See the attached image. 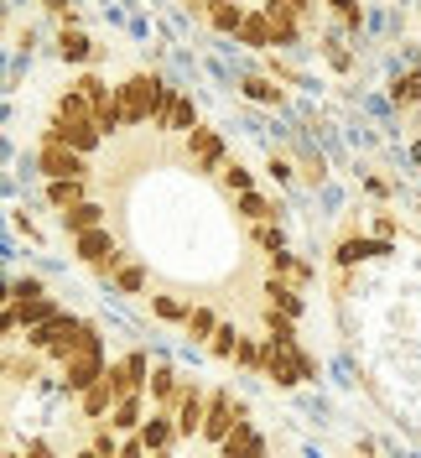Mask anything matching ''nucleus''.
<instances>
[{"label": "nucleus", "instance_id": "obj_1", "mask_svg": "<svg viewBox=\"0 0 421 458\" xmlns=\"http://www.w3.org/2000/svg\"><path fill=\"white\" fill-rule=\"evenodd\" d=\"M172 84L162 79H151V73H131L125 84H114V105H120V120H125V131H146V125H156V114L167 105Z\"/></svg>", "mask_w": 421, "mask_h": 458}, {"label": "nucleus", "instance_id": "obj_2", "mask_svg": "<svg viewBox=\"0 0 421 458\" xmlns=\"http://www.w3.org/2000/svg\"><path fill=\"white\" fill-rule=\"evenodd\" d=\"M99 375H105V334L84 318V328H79V349L63 360V391L79 396V391H88Z\"/></svg>", "mask_w": 421, "mask_h": 458}, {"label": "nucleus", "instance_id": "obj_3", "mask_svg": "<svg viewBox=\"0 0 421 458\" xmlns=\"http://www.w3.org/2000/svg\"><path fill=\"white\" fill-rule=\"evenodd\" d=\"M73 256L84 260L94 276H110L114 266L131 256V250H120V245H114L110 225H94V229H84V234H73Z\"/></svg>", "mask_w": 421, "mask_h": 458}, {"label": "nucleus", "instance_id": "obj_4", "mask_svg": "<svg viewBox=\"0 0 421 458\" xmlns=\"http://www.w3.org/2000/svg\"><path fill=\"white\" fill-rule=\"evenodd\" d=\"M240 417H245V406L229 396V391H214V396H203V428H198V432H203L208 443H219Z\"/></svg>", "mask_w": 421, "mask_h": 458}, {"label": "nucleus", "instance_id": "obj_5", "mask_svg": "<svg viewBox=\"0 0 421 458\" xmlns=\"http://www.w3.org/2000/svg\"><path fill=\"white\" fill-rule=\"evenodd\" d=\"M146 370H151V360H146L140 349H131L125 360L105 365V386L114 391V401H120V396H136L140 386H146Z\"/></svg>", "mask_w": 421, "mask_h": 458}, {"label": "nucleus", "instance_id": "obj_6", "mask_svg": "<svg viewBox=\"0 0 421 458\" xmlns=\"http://www.w3.org/2000/svg\"><path fill=\"white\" fill-rule=\"evenodd\" d=\"M182 146H188V162H193V172H214L229 157L224 136H219V131H208V125H193V131L182 136Z\"/></svg>", "mask_w": 421, "mask_h": 458}, {"label": "nucleus", "instance_id": "obj_7", "mask_svg": "<svg viewBox=\"0 0 421 458\" xmlns=\"http://www.w3.org/2000/svg\"><path fill=\"white\" fill-rule=\"evenodd\" d=\"M37 172H42L47 182H53V177H88V157H79V151H68V146H57V141H42Z\"/></svg>", "mask_w": 421, "mask_h": 458}, {"label": "nucleus", "instance_id": "obj_8", "mask_svg": "<svg viewBox=\"0 0 421 458\" xmlns=\"http://www.w3.org/2000/svg\"><path fill=\"white\" fill-rule=\"evenodd\" d=\"M172 428H177V437H193V432L203 428V391H198V380H177Z\"/></svg>", "mask_w": 421, "mask_h": 458}, {"label": "nucleus", "instance_id": "obj_9", "mask_svg": "<svg viewBox=\"0 0 421 458\" xmlns=\"http://www.w3.org/2000/svg\"><path fill=\"white\" fill-rule=\"evenodd\" d=\"M219 458H265V443H260V437H255V428L240 417V422L219 437Z\"/></svg>", "mask_w": 421, "mask_h": 458}, {"label": "nucleus", "instance_id": "obj_10", "mask_svg": "<svg viewBox=\"0 0 421 458\" xmlns=\"http://www.w3.org/2000/svg\"><path fill=\"white\" fill-rule=\"evenodd\" d=\"M110 214H105V203L99 199H79L73 208H57V225L68 229V234H84V229H94V225H105Z\"/></svg>", "mask_w": 421, "mask_h": 458}, {"label": "nucleus", "instance_id": "obj_11", "mask_svg": "<svg viewBox=\"0 0 421 458\" xmlns=\"http://www.w3.org/2000/svg\"><path fill=\"white\" fill-rule=\"evenodd\" d=\"M136 437L146 443V454H167L172 437H177V428H172V411H156V417H146L136 428Z\"/></svg>", "mask_w": 421, "mask_h": 458}, {"label": "nucleus", "instance_id": "obj_12", "mask_svg": "<svg viewBox=\"0 0 421 458\" xmlns=\"http://www.w3.org/2000/svg\"><path fill=\"white\" fill-rule=\"evenodd\" d=\"M240 219L245 225H281V203L265 199V193H255V188H245L240 193Z\"/></svg>", "mask_w": 421, "mask_h": 458}, {"label": "nucleus", "instance_id": "obj_13", "mask_svg": "<svg viewBox=\"0 0 421 458\" xmlns=\"http://www.w3.org/2000/svg\"><path fill=\"white\" fill-rule=\"evenodd\" d=\"M255 375H265V380H276V386H297V380H302L297 365H291V354L276 349V344H265V360H260V370Z\"/></svg>", "mask_w": 421, "mask_h": 458}, {"label": "nucleus", "instance_id": "obj_14", "mask_svg": "<svg viewBox=\"0 0 421 458\" xmlns=\"http://www.w3.org/2000/svg\"><path fill=\"white\" fill-rule=\"evenodd\" d=\"M375 256H391V240H365V234H349L338 245V266H354V260H375Z\"/></svg>", "mask_w": 421, "mask_h": 458}, {"label": "nucleus", "instance_id": "obj_15", "mask_svg": "<svg viewBox=\"0 0 421 458\" xmlns=\"http://www.w3.org/2000/svg\"><path fill=\"white\" fill-rule=\"evenodd\" d=\"M105 282H110L120 297H140V292H146V266L125 256V260H120V266L110 271V276H105Z\"/></svg>", "mask_w": 421, "mask_h": 458}, {"label": "nucleus", "instance_id": "obj_16", "mask_svg": "<svg viewBox=\"0 0 421 458\" xmlns=\"http://www.w3.org/2000/svg\"><path fill=\"white\" fill-rule=\"evenodd\" d=\"M140 422H146V396H140V391H136V396H120L110 406V428L114 432H136Z\"/></svg>", "mask_w": 421, "mask_h": 458}, {"label": "nucleus", "instance_id": "obj_17", "mask_svg": "<svg viewBox=\"0 0 421 458\" xmlns=\"http://www.w3.org/2000/svg\"><path fill=\"white\" fill-rule=\"evenodd\" d=\"M79 199H88V177H53L47 182V208H73Z\"/></svg>", "mask_w": 421, "mask_h": 458}, {"label": "nucleus", "instance_id": "obj_18", "mask_svg": "<svg viewBox=\"0 0 421 458\" xmlns=\"http://www.w3.org/2000/svg\"><path fill=\"white\" fill-rule=\"evenodd\" d=\"M79 406H84V417H88V422H105V417H110L114 391L105 386V375H99V380H94L88 391H79Z\"/></svg>", "mask_w": 421, "mask_h": 458}, {"label": "nucleus", "instance_id": "obj_19", "mask_svg": "<svg viewBox=\"0 0 421 458\" xmlns=\"http://www.w3.org/2000/svg\"><path fill=\"white\" fill-rule=\"evenodd\" d=\"M140 391H151V401H156V411H172V401H177V375L162 365V370H146V386Z\"/></svg>", "mask_w": 421, "mask_h": 458}, {"label": "nucleus", "instance_id": "obj_20", "mask_svg": "<svg viewBox=\"0 0 421 458\" xmlns=\"http://www.w3.org/2000/svg\"><path fill=\"white\" fill-rule=\"evenodd\" d=\"M203 16H208V27H214V31H229V37H234L240 21H245V5H240V0H214Z\"/></svg>", "mask_w": 421, "mask_h": 458}, {"label": "nucleus", "instance_id": "obj_21", "mask_svg": "<svg viewBox=\"0 0 421 458\" xmlns=\"http://www.w3.org/2000/svg\"><path fill=\"white\" fill-rule=\"evenodd\" d=\"M245 47H255V53H265L271 47V21L260 16V11H245V21H240V31H234Z\"/></svg>", "mask_w": 421, "mask_h": 458}, {"label": "nucleus", "instance_id": "obj_22", "mask_svg": "<svg viewBox=\"0 0 421 458\" xmlns=\"http://www.w3.org/2000/svg\"><path fill=\"white\" fill-rule=\"evenodd\" d=\"M57 53H63V63H88L94 57V42L79 27H63L57 31Z\"/></svg>", "mask_w": 421, "mask_h": 458}, {"label": "nucleus", "instance_id": "obj_23", "mask_svg": "<svg viewBox=\"0 0 421 458\" xmlns=\"http://www.w3.org/2000/svg\"><path fill=\"white\" fill-rule=\"evenodd\" d=\"M11 313H16V323H21V328H37V323H47V318L57 313V302L42 292V297H31V302H11Z\"/></svg>", "mask_w": 421, "mask_h": 458}, {"label": "nucleus", "instance_id": "obj_24", "mask_svg": "<svg viewBox=\"0 0 421 458\" xmlns=\"http://www.w3.org/2000/svg\"><path fill=\"white\" fill-rule=\"evenodd\" d=\"M53 120H94V110H88V99L79 89H63L53 105Z\"/></svg>", "mask_w": 421, "mask_h": 458}, {"label": "nucleus", "instance_id": "obj_25", "mask_svg": "<svg viewBox=\"0 0 421 458\" xmlns=\"http://www.w3.org/2000/svg\"><path fill=\"white\" fill-rule=\"evenodd\" d=\"M265 344L291 349V344H297V323H291V318H281L276 308H265Z\"/></svg>", "mask_w": 421, "mask_h": 458}, {"label": "nucleus", "instance_id": "obj_26", "mask_svg": "<svg viewBox=\"0 0 421 458\" xmlns=\"http://www.w3.org/2000/svg\"><path fill=\"white\" fill-rule=\"evenodd\" d=\"M182 323H188V334H193L198 344H208V334L219 328V313H214V308H188V318H182Z\"/></svg>", "mask_w": 421, "mask_h": 458}, {"label": "nucleus", "instance_id": "obj_27", "mask_svg": "<svg viewBox=\"0 0 421 458\" xmlns=\"http://www.w3.org/2000/svg\"><path fill=\"white\" fill-rule=\"evenodd\" d=\"M73 89H79V94H84V99H88V110H94V105H105V99H110V94H114V89L105 84L99 73H79V79H73Z\"/></svg>", "mask_w": 421, "mask_h": 458}, {"label": "nucleus", "instance_id": "obj_28", "mask_svg": "<svg viewBox=\"0 0 421 458\" xmlns=\"http://www.w3.org/2000/svg\"><path fill=\"white\" fill-rule=\"evenodd\" d=\"M234 344H240V328H234V323H219V328L208 334V349H214V360H229V354H234Z\"/></svg>", "mask_w": 421, "mask_h": 458}, {"label": "nucleus", "instance_id": "obj_29", "mask_svg": "<svg viewBox=\"0 0 421 458\" xmlns=\"http://www.w3.org/2000/svg\"><path fill=\"white\" fill-rule=\"evenodd\" d=\"M229 360H240L245 370H260V360H265V344H260V339H245V334H240V344H234V354H229Z\"/></svg>", "mask_w": 421, "mask_h": 458}, {"label": "nucleus", "instance_id": "obj_30", "mask_svg": "<svg viewBox=\"0 0 421 458\" xmlns=\"http://www.w3.org/2000/svg\"><path fill=\"white\" fill-rule=\"evenodd\" d=\"M151 313L162 318V323H182V318H188V302H177V297H167V292H156V297H151Z\"/></svg>", "mask_w": 421, "mask_h": 458}, {"label": "nucleus", "instance_id": "obj_31", "mask_svg": "<svg viewBox=\"0 0 421 458\" xmlns=\"http://www.w3.org/2000/svg\"><path fill=\"white\" fill-rule=\"evenodd\" d=\"M42 292H47L42 276H16V282H11V302H31V297H42Z\"/></svg>", "mask_w": 421, "mask_h": 458}, {"label": "nucleus", "instance_id": "obj_32", "mask_svg": "<svg viewBox=\"0 0 421 458\" xmlns=\"http://www.w3.org/2000/svg\"><path fill=\"white\" fill-rule=\"evenodd\" d=\"M219 167H224V188H229V193H245V188H255V182H250V172L240 167V162H229V157H224Z\"/></svg>", "mask_w": 421, "mask_h": 458}, {"label": "nucleus", "instance_id": "obj_33", "mask_svg": "<svg viewBox=\"0 0 421 458\" xmlns=\"http://www.w3.org/2000/svg\"><path fill=\"white\" fill-rule=\"evenodd\" d=\"M245 94L260 99V105H276V99H281V89L271 84V79H245Z\"/></svg>", "mask_w": 421, "mask_h": 458}, {"label": "nucleus", "instance_id": "obj_34", "mask_svg": "<svg viewBox=\"0 0 421 458\" xmlns=\"http://www.w3.org/2000/svg\"><path fill=\"white\" fill-rule=\"evenodd\" d=\"M395 99H411V105H421V73H406V79L395 84Z\"/></svg>", "mask_w": 421, "mask_h": 458}, {"label": "nucleus", "instance_id": "obj_35", "mask_svg": "<svg viewBox=\"0 0 421 458\" xmlns=\"http://www.w3.org/2000/svg\"><path fill=\"white\" fill-rule=\"evenodd\" d=\"M333 16L343 27H359V0H333Z\"/></svg>", "mask_w": 421, "mask_h": 458}, {"label": "nucleus", "instance_id": "obj_36", "mask_svg": "<svg viewBox=\"0 0 421 458\" xmlns=\"http://www.w3.org/2000/svg\"><path fill=\"white\" fill-rule=\"evenodd\" d=\"M16 334H21V323H16V313H11V302H5V308H0V344H11Z\"/></svg>", "mask_w": 421, "mask_h": 458}, {"label": "nucleus", "instance_id": "obj_37", "mask_svg": "<svg viewBox=\"0 0 421 458\" xmlns=\"http://www.w3.org/2000/svg\"><path fill=\"white\" fill-rule=\"evenodd\" d=\"M114 458H146V443H140L136 432H131L125 443H114Z\"/></svg>", "mask_w": 421, "mask_h": 458}, {"label": "nucleus", "instance_id": "obj_38", "mask_svg": "<svg viewBox=\"0 0 421 458\" xmlns=\"http://www.w3.org/2000/svg\"><path fill=\"white\" fill-rule=\"evenodd\" d=\"M21 458H57V454H53V443H47V437H31Z\"/></svg>", "mask_w": 421, "mask_h": 458}, {"label": "nucleus", "instance_id": "obj_39", "mask_svg": "<svg viewBox=\"0 0 421 458\" xmlns=\"http://www.w3.org/2000/svg\"><path fill=\"white\" fill-rule=\"evenodd\" d=\"M375 229H380V240H391V234H395V219H391V214H380V219H375Z\"/></svg>", "mask_w": 421, "mask_h": 458}, {"label": "nucleus", "instance_id": "obj_40", "mask_svg": "<svg viewBox=\"0 0 421 458\" xmlns=\"http://www.w3.org/2000/svg\"><path fill=\"white\" fill-rule=\"evenodd\" d=\"M5 302H11V276L0 271V308H5Z\"/></svg>", "mask_w": 421, "mask_h": 458}, {"label": "nucleus", "instance_id": "obj_41", "mask_svg": "<svg viewBox=\"0 0 421 458\" xmlns=\"http://www.w3.org/2000/svg\"><path fill=\"white\" fill-rule=\"evenodd\" d=\"M182 5H188V11H198V16H203V11H208L214 0H182Z\"/></svg>", "mask_w": 421, "mask_h": 458}, {"label": "nucleus", "instance_id": "obj_42", "mask_svg": "<svg viewBox=\"0 0 421 458\" xmlns=\"http://www.w3.org/2000/svg\"><path fill=\"white\" fill-rule=\"evenodd\" d=\"M42 5H47V11H57V16H63V11H68V0H42Z\"/></svg>", "mask_w": 421, "mask_h": 458}, {"label": "nucleus", "instance_id": "obj_43", "mask_svg": "<svg viewBox=\"0 0 421 458\" xmlns=\"http://www.w3.org/2000/svg\"><path fill=\"white\" fill-rule=\"evenodd\" d=\"M5 375H11V354H0V380H5Z\"/></svg>", "mask_w": 421, "mask_h": 458}, {"label": "nucleus", "instance_id": "obj_44", "mask_svg": "<svg viewBox=\"0 0 421 458\" xmlns=\"http://www.w3.org/2000/svg\"><path fill=\"white\" fill-rule=\"evenodd\" d=\"M79 458H99V454H94V448H79Z\"/></svg>", "mask_w": 421, "mask_h": 458}, {"label": "nucleus", "instance_id": "obj_45", "mask_svg": "<svg viewBox=\"0 0 421 458\" xmlns=\"http://www.w3.org/2000/svg\"><path fill=\"white\" fill-rule=\"evenodd\" d=\"M0 458H21V454H0Z\"/></svg>", "mask_w": 421, "mask_h": 458}]
</instances>
